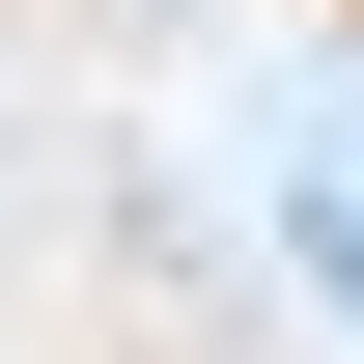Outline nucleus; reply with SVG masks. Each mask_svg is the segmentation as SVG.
<instances>
[{"label": "nucleus", "instance_id": "nucleus-1", "mask_svg": "<svg viewBox=\"0 0 364 364\" xmlns=\"http://www.w3.org/2000/svg\"><path fill=\"white\" fill-rule=\"evenodd\" d=\"M280 225H309V280H336V309H364V112L309 140V168H280Z\"/></svg>", "mask_w": 364, "mask_h": 364}]
</instances>
